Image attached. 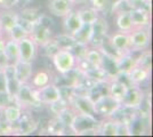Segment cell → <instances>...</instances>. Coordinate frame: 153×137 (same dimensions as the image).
<instances>
[{
  "label": "cell",
  "mask_w": 153,
  "mask_h": 137,
  "mask_svg": "<svg viewBox=\"0 0 153 137\" xmlns=\"http://www.w3.org/2000/svg\"><path fill=\"white\" fill-rule=\"evenodd\" d=\"M14 103L19 104L24 110L32 112H39L45 107V105L39 101L36 88H33L29 82L19 85V90L14 97Z\"/></svg>",
  "instance_id": "cell-1"
},
{
  "label": "cell",
  "mask_w": 153,
  "mask_h": 137,
  "mask_svg": "<svg viewBox=\"0 0 153 137\" xmlns=\"http://www.w3.org/2000/svg\"><path fill=\"white\" fill-rule=\"evenodd\" d=\"M100 124L101 120L95 116L76 113L70 126V131L74 135H98Z\"/></svg>",
  "instance_id": "cell-2"
},
{
  "label": "cell",
  "mask_w": 153,
  "mask_h": 137,
  "mask_svg": "<svg viewBox=\"0 0 153 137\" xmlns=\"http://www.w3.org/2000/svg\"><path fill=\"white\" fill-rule=\"evenodd\" d=\"M53 65L58 74H64L76 66V59L70 49H59L51 59Z\"/></svg>",
  "instance_id": "cell-3"
},
{
  "label": "cell",
  "mask_w": 153,
  "mask_h": 137,
  "mask_svg": "<svg viewBox=\"0 0 153 137\" xmlns=\"http://www.w3.org/2000/svg\"><path fill=\"white\" fill-rule=\"evenodd\" d=\"M130 52L138 53L147 49L151 41V32L149 27H134L129 32Z\"/></svg>",
  "instance_id": "cell-4"
},
{
  "label": "cell",
  "mask_w": 153,
  "mask_h": 137,
  "mask_svg": "<svg viewBox=\"0 0 153 137\" xmlns=\"http://www.w3.org/2000/svg\"><path fill=\"white\" fill-rule=\"evenodd\" d=\"M91 27H93V34H91V39L89 41V45L91 47L100 48L104 44L105 39L108 38V21L101 15L91 24Z\"/></svg>",
  "instance_id": "cell-5"
},
{
  "label": "cell",
  "mask_w": 153,
  "mask_h": 137,
  "mask_svg": "<svg viewBox=\"0 0 153 137\" xmlns=\"http://www.w3.org/2000/svg\"><path fill=\"white\" fill-rule=\"evenodd\" d=\"M69 104L76 111V113L95 116L96 117L94 102L87 95H74V94H72L71 97L69 98Z\"/></svg>",
  "instance_id": "cell-6"
},
{
  "label": "cell",
  "mask_w": 153,
  "mask_h": 137,
  "mask_svg": "<svg viewBox=\"0 0 153 137\" xmlns=\"http://www.w3.org/2000/svg\"><path fill=\"white\" fill-rule=\"evenodd\" d=\"M120 103H118L114 98H112L110 95H104L94 102V109H95V114L104 118H110L113 112L119 107Z\"/></svg>",
  "instance_id": "cell-7"
},
{
  "label": "cell",
  "mask_w": 153,
  "mask_h": 137,
  "mask_svg": "<svg viewBox=\"0 0 153 137\" xmlns=\"http://www.w3.org/2000/svg\"><path fill=\"white\" fill-rule=\"evenodd\" d=\"M108 44L118 56L130 53V40L129 33L127 32H122L119 30L117 32H113L108 37Z\"/></svg>",
  "instance_id": "cell-8"
},
{
  "label": "cell",
  "mask_w": 153,
  "mask_h": 137,
  "mask_svg": "<svg viewBox=\"0 0 153 137\" xmlns=\"http://www.w3.org/2000/svg\"><path fill=\"white\" fill-rule=\"evenodd\" d=\"M38 128V121L33 117L32 111L24 110L22 116L15 124V130L16 134L19 135H30L37 130Z\"/></svg>",
  "instance_id": "cell-9"
},
{
  "label": "cell",
  "mask_w": 153,
  "mask_h": 137,
  "mask_svg": "<svg viewBox=\"0 0 153 137\" xmlns=\"http://www.w3.org/2000/svg\"><path fill=\"white\" fill-rule=\"evenodd\" d=\"M36 90H37V96H38L39 101L45 106L62 98L59 87L54 82H51V84L44 86L39 89H36Z\"/></svg>",
  "instance_id": "cell-10"
},
{
  "label": "cell",
  "mask_w": 153,
  "mask_h": 137,
  "mask_svg": "<svg viewBox=\"0 0 153 137\" xmlns=\"http://www.w3.org/2000/svg\"><path fill=\"white\" fill-rule=\"evenodd\" d=\"M17 44L19 49V59L25 62H33L37 57L39 47L36 45V42L32 40L31 37L27 36L17 41Z\"/></svg>",
  "instance_id": "cell-11"
},
{
  "label": "cell",
  "mask_w": 153,
  "mask_h": 137,
  "mask_svg": "<svg viewBox=\"0 0 153 137\" xmlns=\"http://www.w3.org/2000/svg\"><path fill=\"white\" fill-rule=\"evenodd\" d=\"M128 88L129 86L119 77H114L108 80V95L120 104L127 94Z\"/></svg>",
  "instance_id": "cell-12"
},
{
  "label": "cell",
  "mask_w": 153,
  "mask_h": 137,
  "mask_svg": "<svg viewBox=\"0 0 153 137\" xmlns=\"http://www.w3.org/2000/svg\"><path fill=\"white\" fill-rule=\"evenodd\" d=\"M62 19H63V22H62L63 32L70 34V36H73L83 24L79 14H78V10H74V8L70 10L65 16H63Z\"/></svg>",
  "instance_id": "cell-13"
},
{
  "label": "cell",
  "mask_w": 153,
  "mask_h": 137,
  "mask_svg": "<svg viewBox=\"0 0 153 137\" xmlns=\"http://www.w3.org/2000/svg\"><path fill=\"white\" fill-rule=\"evenodd\" d=\"M144 98H145V93L142 90L140 86H130L121 104L128 107L137 109L144 101Z\"/></svg>",
  "instance_id": "cell-14"
},
{
  "label": "cell",
  "mask_w": 153,
  "mask_h": 137,
  "mask_svg": "<svg viewBox=\"0 0 153 137\" xmlns=\"http://www.w3.org/2000/svg\"><path fill=\"white\" fill-rule=\"evenodd\" d=\"M47 7L51 15L63 17L74 8V5L71 0H48Z\"/></svg>",
  "instance_id": "cell-15"
},
{
  "label": "cell",
  "mask_w": 153,
  "mask_h": 137,
  "mask_svg": "<svg viewBox=\"0 0 153 137\" xmlns=\"http://www.w3.org/2000/svg\"><path fill=\"white\" fill-rule=\"evenodd\" d=\"M14 70H15V76L19 84L29 82L33 73L32 62H25V61L19 59L17 62L14 63Z\"/></svg>",
  "instance_id": "cell-16"
},
{
  "label": "cell",
  "mask_w": 153,
  "mask_h": 137,
  "mask_svg": "<svg viewBox=\"0 0 153 137\" xmlns=\"http://www.w3.org/2000/svg\"><path fill=\"white\" fill-rule=\"evenodd\" d=\"M128 79L133 86H142L144 82H146L151 77V70L145 69L143 66L135 65L130 71L127 73Z\"/></svg>",
  "instance_id": "cell-17"
},
{
  "label": "cell",
  "mask_w": 153,
  "mask_h": 137,
  "mask_svg": "<svg viewBox=\"0 0 153 137\" xmlns=\"http://www.w3.org/2000/svg\"><path fill=\"white\" fill-rule=\"evenodd\" d=\"M4 74H5V78H6V86H7V93L9 94V96L15 97L16 93L19 88V84L16 76H15V70H14V64L9 63L7 64L4 69Z\"/></svg>",
  "instance_id": "cell-18"
},
{
  "label": "cell",
  "mask_w": 153,
  "mask_h": 137,
  "mask_svg": "<svg viewBox=\"0 0 153 137\" xmlns=\"http://www.w3.org/2000/svg\"><path fill=\"white\" fill-rule=\"evenodd\" d=\"M130 17L134 27H149L151 24V14L145 8H133Z\"/></svg>",
  "instance_id": "cell-19"
},
{
  "label": "cell",
  "mask_w": 153,
  "mask_h": 137,
  "mask_svg": "<svg viewBox=\"0 0 153 137\" xmlns=\"http://www.w3.org/2000/svg\"><path fill=\"white\" fill-rule=\"evenodd\" d=\"M19 14L12 9H1L0 10V24L4 34H7L12 31L14 26L17 24Z\"/></svg>",
  "instance_id": "cell-20"
},
{
  "label": "cell",
  "mask_w": 153,
  "mask_h": 137,
  "mask_svg": "<svg viewBox=\"0 0 153 137\" xmlns=\"http://www.w3.org/2000/svg\"><path fill=\"white\" fill-rule=\"evenodd\" d=\"M51 82H53L51 73L48 70H44V69L38 70L36 73H32V77L29 81V84L36 89H39L44 86L51 84Z\"/></svg>",
  "instance_id": "cell-21"
},
{
  "label": "cell",
  "mask_w": 153,
  "mask_h": 137,
  "mask_svg": "<svg viewBox=\"0 0 153 137\" xmlns=\"http://www.w3.org/2000/svg\"><path fill=\"white\" fill-rule=\"evenodd\" d=\"M119 124L112 118H104L98 127V135L103 136H118Z\"/></svg>",
  "instance_id": "cell-22"
},
{
  "label": "cell",
  "mask_w": 153,
  "mask_h": 137,
  "mask_svg": "<svg viewBox=\"0 0 153 137\" xmlns=\"http://www.w3.org/2000/svg\"><path fill=\"white\" fill-rule=\"evenodd\" d=\"M23 111H24V109L21 107L19 104L12 103V104H9L8 106H6L5 109H2V118L6 121H8L9 124H15L17 122V120L21 118Z\"/></svg>",
  "instance_id": "cell-23"
},
{
  "label": "cell",
  "mask_w": 153,
  "mask_h": 137,
  "mask_svg": "<svg viewBox=\"0 0 153 137\" xmlns=\"http://www.w3.org/2000/svg\"><path fill=\"white\" fill-rule=\"evenodd\" d=\"M115 26L118 27L119 31L122 32L129 33L133 29V22H131V17H130V12H122V13L115 14Z\"/></svg>",
  "instance_id": "cell-24"
},
{
  "label": "cell",
  "mask_w": 153,
  "mask_h": 137,
  "mask_svg": "<svg viewBox=\"0 0 153 137\" xmlns=\"http://www.w3.org/2000/svg\"><path fill=\"white\" fill-rule=\"evenodd\" d=\"M103 59H104V54L100 48L96 47H89L88 50L86 53L85 61L89 64L90 66H95V67H102Z\"/></svg>",
  "instance_id": "cell-25"
},
{
  "label": "cell",
  "mask_w": 153,
  "mask_h": 137,
  "mask_svg": "<svg viewBox=\"0 0 153 137\" xmlns=\"http://www.w3.org/2000/svg\"><path fill=\"white\" fill-rule=\"evenodd\" d=\"M4 53H5V55H6L9 63L14 64L15 62H17L19 59V49L17 41H14V40L7 38L6 42H5Z\"/></svg>",
  "instance_id": "cell-26"
},
{
  "label": "cell",
  "mask_w": 153,
  "mask_h": 137,
  "mask_svg": "<svg viewBox=\"0 0 153 137\" xmlns=\"http://www.w3.org/2000/svg\"><path fill=\"white\" fill-rule=\"evenodd\" d=\"M91 34H93L91 24H82L81 27H80L72 37H73L74 41L78 42V44L89 45V41H90V39H91Z\"/></svg>",
  "instance_id": "cell-27"
},
{
  "label": "cell",
  "mask_w": 153,
  "mask_h": 137,
  "mask_svg": "<svg viewBox=\"0 0 153 137\" xmlns=\"http://www.w3.org/2000/svg\"><path fill=\"white\" fill-rule=\"evenodd\" d=\"M76 10H78V14H79V16H80L83 24H93L101 16V13H98L96 9L91 8L90 6L79 8Z\"/></svg>",
  "instance_id": "cell-28"
},
{
  "label": "cell",
  "mask_w": 153,
  "mask_h": 137,
  "mask_svg": "<svg viewBox=\"0 0 153 137\" xmlns=\"http://www.w3.org/2000/svg\"><path fill=\"white\" fill-rule=\"evenodd\" d=\"M68 128L64 126L56 117H51V119L47 122L46 131L49 135H65Z\"/></svg>",
  "instance_id": "cell-29"
},
{
  "label": "cell",
  "mask_w": 153,
  "mask_h": 137,
  "mask_svg": "<svg viewBox=\"0 0 153 137\" xmlns=\"http://www.w3.org/2000/svg\"><path fill=\"white\" fill-rule=\"evenodd\" d=\"M39 48H41L42 55L49 59H53V56L61 49V47H59V45H58V42L56 41V39H55L54 37H53L49 41H47L45 45H42L41 47H39Z\"/></svg>",
  "instance_id": "cell-30"
},
{
  "label": "cell",
  "mask_w": 153,
  "mask_h": 137,
  "mask_svg": "<svg viewBox=\"0 0 153 137\" xmlns=\"http://www.w3.org/2000/svg\"><path fill=\"white\" fill-rule=\"evenodd\" d=\"M76 114V111L69 105L68 107H65L64 110H62V111L59 112V114H58L56 118L70 130V126H71V124H72V120H73V118H74Z\"/></svg>",
  "instance_id": "cell-31"
},
{
  "label": "cell",
  "mask_w": 153,
  "mask_h": 137,
  "mask_svg": "<svg viewBox=\"0 0 153 137\" xmlns=\"http://www.w3.org/2000/svg\"><path fill=\"white\" fill-rule=\"evenodd\" d=\"M140 54L137 55V59H136V65L143 66L145 69L151 70L152 67V55H151V50L144 49L142 52H138Z\"/></svg>",
  "instance_id": "cell-32"
},
{
  "label": "cell",
  "mask_w": 153,
  "mask_h": 137,
  "mask_svg": "<svg viewBox=\"0 0 153 137\" xmlns=\"http://www.w3.org/2000/svg\"><path fill=\"white\" fill-rule=\"evenodd\" d=\"M69 105L70 104H69V101L68 99L61 98V99H58V101L54 102V103L46 105V106L48 107V111H49L51 117H57L58 114H59V112L62 111V110H64L65 107H68Z\"/></svg>",
  "instance_id": "cell-33"
},
{
  "label": "cell",
  "mask_w": 153,
  "mask_h": 137,
  "mask_svg": "<svg viewBox=\"0 0 153 137\" xmlns=\"http://www.w3.org/2000/svg\"><path fill=\"white\" fill-rule=\"evenodd\" d=\"M134 7L131 5L130 0H115L111 4V12L113 14L122 13V12H130Z\"/></svg>",
  "instance_id": "cell-34"
},
{
  "label": "cell",
  "mask_w": 153,
  "mask_h": 137,
  "mask_svg": "<svg viewBox=\"0 0 153 137\" xmlns=\"http://www.w3.org/2000/svg\"><path fill=\"white\" fill-rule=\"evenodd\" d=\"M19 15L21 17L25 19V20L30 21L32 23H36L39 20L41 13L39 12L38 8H30V7H26V8H22L19 10Z\"/></svg>",
  "instance_id": "cell-35"
},
{
  "label": "cell",
  "mask_w": 153,
  "mask_h": 137,
  "mask_svg": "<svg viewBox=\"0 0 153 137\" xmlns=\"http://www.w3.org/2000/svg\"><path fill=\"white\" fill-rule=\"evenodd\" d=\"M54 38L56 39L58 45L61 47V49H71V47L76 44V41L73 39V37L66 33H61L57 36H54Z\"/></svg>",
  "instance_id": "cell-36"
},
{
  "label": "cell",
  "mask_w": 153,
  "mask_h": 137,
  "mask_svg": "<svg viewBox=\"0 0 153 137\" xmlns=\"http://www.w3.org/2000/svg\"><path fill=\"white\" fill-rule=\"evenodd\" d=\"M27 36H29V33L26 32L23 27H21L19 24H16V25L12 29V31L8 33L7 37H8L9 39L14 40V41H19L21 39L25 38V37H27Z\"/></svg>",
  "instance_id": "cell-37"
},
{
  "label": "cell",
  "mask_w": 153,
  "mask_h": 137,
  "mask_svg": "<svg viewBox=\"0 0 153 137\" xmlns=\"http://www.w3.org/2000/svg\"><path fill=\"white\" fill-rule=\"evenodd\" d=\"M88 2L89 6L96 9L98 13H103L111 7V0H88Z\"/></svg>",
  "instance_id": "cell-38"
},
{
  "label": "cell",
  "mask_w": 153,
  "mask_h": 137,
  "mask_svg": "<svg viewBox=\"0 0 153 137\" xmlns=\"http://www.w3.org/2000/svg\"><path fill=\"white\" fill-rule=\"evenodd\" d=\"M16 134L15 124H9L4 118L0 120V135H13Z\"/></svg>",
  "instance_id": "cell-39"
},
{
  "label": "cell",
  "mask_w": 153,
  "mask_h": 137,
  "mask_svg": "<svg viewBox=\"0 0 153 137\" xmlns=\"http://www.w3.org/2000/svg\"><path fill=\"white\" fill-rule=\"evenodd\" d=\"M14 103V98L8 93H0V109H5L9 104Z\"/></svg>",
  "instance_id": "cell-40"
},
{
  "label": "cell",
  "mask_w": 153,
  "mask_h": 137,
  "mask_svg": "<svg viewBox=\"0 0 153 137\" xmlns=\"http://www.w3.org/2000/svg\"><path fill=\"white\" fill-rule=\"evenodd\" d=\"M17 24H19L21 27H23L26 32L29 33V36H30V33H31L32 27H33V24H34V23H32V22H30V21H27V20H25V19H23V17H21V16L19 15V16H17Z\"/></svg>",
  "instance_id": "cell-41"
},
{
  "label": "cell",
  "mask_w": 153,
  "mask_h": 137,
  "mask_svg": "<svg viewBox=\"0 0 153 137\" xmlns=\"http://www.w3.org/2000/svg\"><path fill=\"white\" fill-rule=\"evenodd\" d=\"M19 5V0H0L1 9H12Z\"/></svg>",
  "instance_id": "cell-42"
},
{
  "label": "cell",
  "mask_w": 153,
  "mask_h": 137,
  "mask_svg": "<svg viewBox=\"0 0 153 137\" xmlns=\"http://www.w3.org/2000/svg\"><path fill=\"white\" fill-rule=\"evenodd\" d=\"M7 93V86H6V78H5V74L4 71L1 70L0 71V93Z\"/></svg>",
  "instance_id": "cell-43"
},
{
  "label": "cell",
  "mask_w": 153,
  "mask_h": 137,
  "mask_svg": "<svg viewBox=\"0 0 153 137\" xmlns=\"http://www.w3.org/2000/svg\"><path fill=\"white\" fill-rule=\"evenodd\" d=\"M7 64H9V62H8V59H7L6 55H5V53L4 52H0V66L4 69Z\"/></svg>",
  "instance_id": "cell-44"
},
{
  "label": "cell",
  "mask_w": 153,
  "mask_h": 137,
  "mask_svg": "<svg viewBox=\"0 0 153 137\" xmlns=\"http://www.w3.org/2000/svg\"><path fill=\"white\" fill-rule=\"evenodd\" d=\"M71 1L73 2L74 6H76V5H85V4L88 2V0H71Z\"/></svg>",
  "instance_id": "cell-45"
},
{
  "label": "cell",
  "mask_w": 153,
  "mask_h": 137,
  "mask_svg": "<svg viewBox=\"0 0 153 137\" xmlns=\"http://www.w3.org/2000/svg\"><path fill=\"white\" fill-rule=\"evenodd\" d=\"M33 0H19V5H23V6H26V5H30Z\"/></svg>",
  "instance_id": "cell-46"
},
{
  "label": "cell",
  "mask_w": 153,
  "mask_h": 137,
  "mask_svg": "<svg viewBox=\"0 0 153 137\" xmlns=\"http://www.w3.org/2000/svg\"><path fill=\"white\" fill-rule=\"evenodd\" d=\"M2 37H5V34H4V32H2V29H1V24H0V39H1Z\"/></svg>",
  "instance_id": "cell-47"
},
{
  "label": "cell",
  "mask_w": 153,
  "mask_h": 137,
  "mask_svg": "<svg viewBox=\"0 0 153 137\" xmlns=\"http://www.w3.org/2000/svg\"><path fill=\"white\" fill-rule=\"evenodd\" d=\"M2 119V109H0V120Z\"/></svg>",
  "instance_id": "cell-48"
},
{
  "label": "cell",
  "mask_w": 153,
  "mask_h": 137,
  "mask_svg": "<svg viewBox=\"0 0 153 137\" xmlns=\"http://www.w3.org/2000/svg\"><path fill=\"white\" fill-rule=\"evenodd\" d=\"M1 70H2V67H1V66H0V71H1Z\"/></svg>",
  "instance_id": "cell-49"
}]
</instances>
